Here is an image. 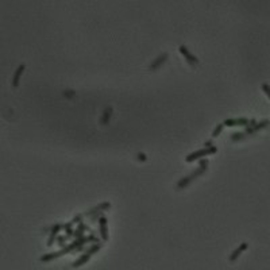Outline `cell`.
<instances>
[{
  "label": "cell",
  "mask_w": 270,
  "mask_h": 270,
  "mask_svg": "<svg viewBox=\"0 0 270 270\" xmlns=\"http://www.w3.org/2000/svg\"><path fill=\"white\" fill-rule=\"evenodd\" d=\"M23 69H24V66L22 65V66H19V69L16 70L15 77H14V85H18V80H19V77H20V75H22V72H23Z\"/></svg>",
  "instance_id": "13"
},
{
  "label": "cell",
  "mask_w": 270,
  "mask_h": 270,
  "mask_svg": "<svg viewBox=\"0 0 270 270\" xmlns=\"http://www.w3.org/2000/svg\"><path fill=\"white\" fill-rule=\"evenodd\" d=\"M217 151V149L215 146H211V147H204V149H200L197 151H193V153H191L189 155H186L185 157V161L186 162H193L196 160H199V158L201 157H207V155L209 154H215Z\"/></svg>",
  "instance_id": "2"
},
{
  "label": "cell",
  "mask_w": 270,
  "mask_h": 270,
  "mask_svg": "<svg viewBox=\"0 0 270 270\" xmlns=\"http://www.w3.org/2000/svg\"><path fill=\"white\" fill-rule=\"evenodd\" d=\"M97 249H99V246H95V247H93V249H92L91 251H88V253L85 254V255H83V257H81L80 259H77V261L75 262V264H73V266H75V268H79V266H83V265L85 264V262H87V261L91 258L92 253H93V251H96Z\"/></svg>",
  "instance_id": "5"
},
{
  "label": "cell",
  "mask_w": 270,
  "mask_h": 270,
  "mask_svg": "<svg viewBox=\"0 0 270 270\" xmlns=\"http://www.w3.org/2000/svg\"><path fill=\"white\" fill-rule=\"evenodd\" d=\"M207 166H208V161H207V160H203V161L200 162V166H199V168L196 169V170H193L191 176L184 177V178H181V180L178 181V184H177V188H178V189H182V188L188 186V185H189V182H191V181H193V180L196 178V177L201 176L203 173L205 172Z\"/></svg>",
  "instance_id": "1"
},
{
  "label": "cell",
  "mask_w": 270,
  "mask_h": 270,
  "mask_svg": "<svg viewBox=\"0 0 270 270\" xmlns=\"http://www.w3.org/2000/svg\"><path fill=\"white\" fill-rule=\"evenodd\" d=\"M166 60H168V54H166V53L161 54L160 57L157 58V60H154V62H151V65H150V70H157L162 64H165Z\"/></svg>",
  "instance_id": "6"
},
{
  "label": "cell",
  "mask_w": 270,
  "mask_h": 270,
  "mask_svg": "<svg viewBox=\"0 0 270 270\" xmlns=\"http://www.w3.org/2000/svg\"><path fill=\"white\" fill-rule=\"evenodd\" d=\"M223 124L228 126V127H232V126H247V124H249V120L245 119V118H238V119H227Z\"/></svg>",
  "instance_id": "4"
},
{
  "label": "cell",
  "mask_w": 270,
  "mask_h": 270,
  "mask_svg": "<svg viewBox=\"0 0 270 270\" xmlns=\"http://www.w3.org/2000/svg\"><path fill=\"white\" fill-rule=\"evenodd\" d=\"M75 95H76V93H75L73 91H66V92H65V96H75Z\"/></svg>",
  "instance_id": "17"
},
{
  "label": "cell",
  "mask_w": 270,
  "mask_h": 270,
  "mask_svg": "<svg viewBox=\"0 0 270 270\" xmlns=\"http://www.w3.org/2000/svg\"><path fill=\"white\" fill-rule=\"evenodd\" d=\"M269 124V122L268 120H264V122H261V123H258L257 126H253V127H249L247 128V132H251V134H253V132H255V131H258V130H261V128H264V127H266V126Z\"/></svg>",
  "instance_id": "10"
},
{
  "label": "cell",
  "mask_w": 270,
  "mask_h": 270,
  "mask_svg": "<svg viewBox=\"0 0 270 270\" xmlns=\"http://www.w3.org/2000/svg\"><path fill=\"white\" fill-rule=\"evenodd\" d=\"M99 225H100L101 238L104 240H107L108 239V230H107V219L105 217H100V219H99Z\"/></svg>",
  "instance_id": "7"
},
{
  "label": "cell",
  "mask_w": 270,
  "mask_h": 270,
  "mask_svg": "<svg viewBox=\"0 0 270 270\" xmlns=\"http://www.w3.org/2000/svg\"><path fill=\"white\" fill-rule=\"evenodd\" d=\"M243 135H245V134H239V132H235V134H232L231 139H232V140H238V139H242V138H243Z\"/></svg>",
  "instance_id": "14"
},
{
  "label": "cell",
  "mask_w": 270,
  "mask_h": 270,
  "mask_svg": "<svg viewBox=\"0 0 270 270\" xmlns=\"http://www.w3.org/2000/svg\"><path fill=\"white\" fill-rule=\"evenodd\" d=\"M138 160H139V161H146V155L142 154V153H139V154H138Z\"/></svg>",
  "instance_id": "16"
},
{
  "label": "cell",
  "mask_w": 270,
  "mask_h": 270,
  "mask_svg": "<svg viewBox=\"0 0 270 270\" xmlns=\"http://www.w3.org/2000/svg\"><path fill=\"white\" fill-rule=\"evenodd\" d=\"M111 115H112V108H111V107H107V108L104 109V112H103L100 123L101 124H107V123H108V120H109V118H111Z\"/></svg>",
  "instance_id": "9"
},
{
  "label": "cell",
  "mask_w": 270,
  "mask_h": 270,
  "mask_svg": "<svg viewBox=\"0 0 270 270\" xmlns=\"http://www.w3.org/2000/svg\"><path fill=\"white\" fill-rule=\"evenodd\" d=\"M60 230H61V225H60V224H57V225H54V227H53V231H51V236H50V239H49V243H47L49 246L53 245L55 236H57V234L60 232Z\"/></svg>",
  "instance_id": "11"
},
{
  "label": "cell",
  "mask_w": 270,
  "mask_h": 270,
  "mask_svg": "<svg viewBox=\"0 0 270 270\" xmlns=\"http://www.w3.org/2000/svg\"><path fill=\"white\" fill-rule=\"evenodd\" d=\"M180 53L184 55V58H185L186 62H188V64H189L191 66H196V65L199 64L197 57H195V55L192 54L189 50H188L186 46H182V45H181V46H180Z\"/></svg>",
  "instance_id": "3"
},
{
  "label": "cell",
  "mask_w": 270,
  "mask_h": 270,
  "mask_svg": "<svg viewBox=\"0 0 270 270\" xmlns=\"http://www.w3.org/2000/svg\"><path fill=\"white\" fill-rule=\"evenodd\" d=\"M204 146H205V147H211V146H212V142H205Z\"/></svg>",
  "instance_id": "18"
},
{
  "label": "cell",
  "mask_w": 270,
  "mask_h": 270,
  "mask_svg": "<svg viewBox=\"0 0 270 270\" xmlns=\"http://www.w3.org/2000/svg\"><path fill=\"white\" fill-rule=\"evenodd\" d=\"M246 249H247V243H242V245H240V246L238 247V249H236V250L234 251V253H232V254L230 255V261H235L236 258H238L239 255L242 254Z\"/></svg>",
  "instance_id": "8"
},
{
  "label": "cell",
  "mask_w": 270,
  "mask_h": 270,
  "mask_svg": "<svg viewBox=\"0 0 270 270\" xmlns=\"http://www.w3.org/2000/svg\"><path fill=\"white\" fill-rule=\"evenodd\" d=\"M262 88H264V91L266 92V95H268V96H269V99H270V88H269V85H264Z\"/></svg>",
  "instance_id": "15"
},
{
  "label": "cell",
  "mask_w": 270,
  "mask_h": 270,
  "mask_svg": "<svg viewBox=\"0 0 270 270\" xmlns=\"http://www.w3.org/2000/svg\"><path fill=\"white\" fill-rule=\"evenodd\" d=\"M223 127H224V124H223V123H219V124L216 126L215 130L212 131V136H213V138H216V136H219V135H220V132L223 131Z\"/></svg>",
  "instance_id": "12"
}]
</instances>
